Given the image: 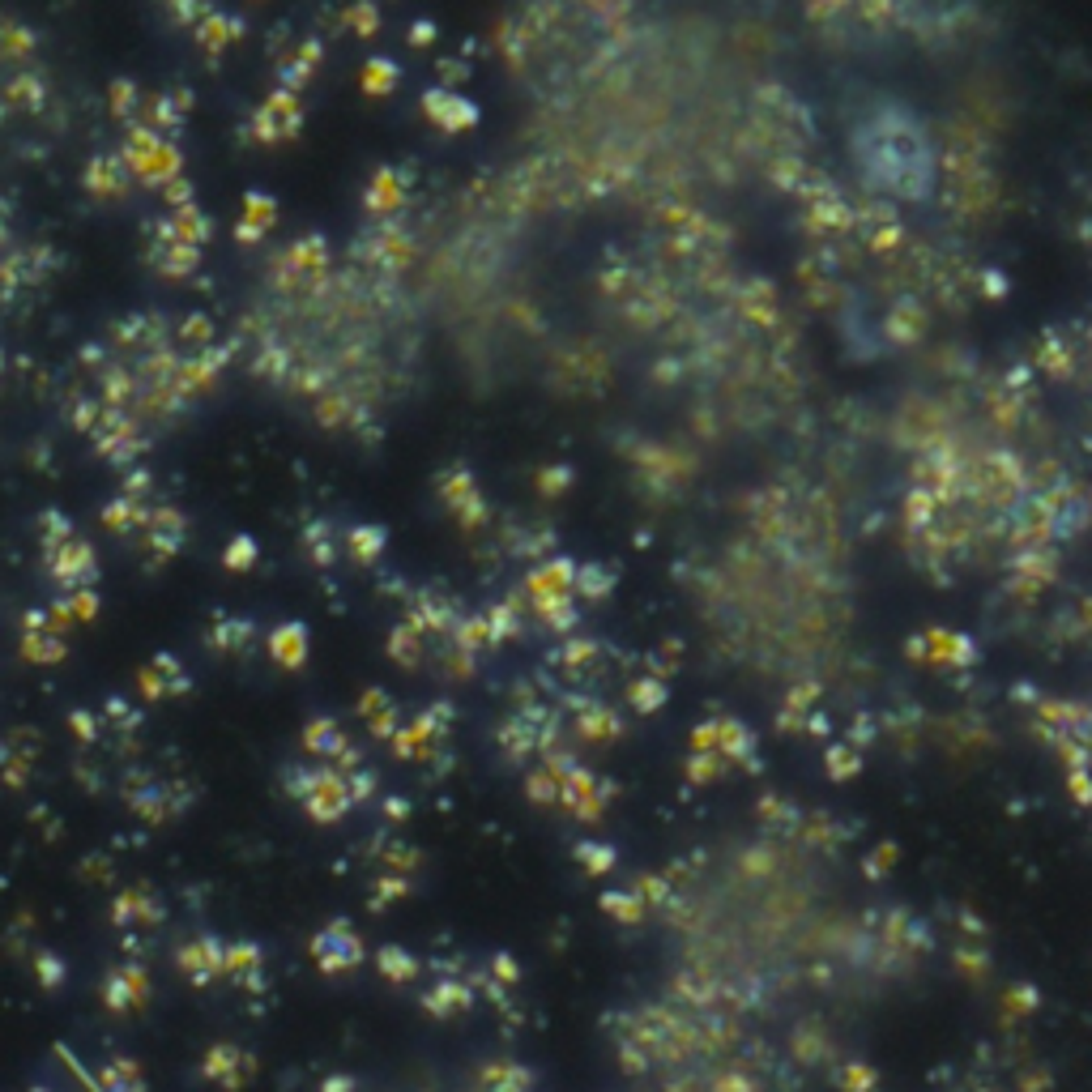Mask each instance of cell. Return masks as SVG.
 I'll return each instance as SVG.
<instances>
[{
	"instance_id": "obj_1",
	"label": "cell",
	"mask_w": 1092,
	"mask_h": 1092,
	"mask_svg": "<svg viewBox=\"0 0 1092 1092\" xmlns=\"http://www.w3.org/2000/svg\"><path fill=\"white\" fill-rule=\"evenodd\" d=\"M282 781H286L290 798H299L303 811L316 823H333L350 811V794H346V773L342 768H308V764H286L282 768Z\"/></svg>"
},
{
	"instance_id": "obj_2",
	"label": "cell",
	"mask_w": 1092,
	"mask_h": 1092,
	"mask_svg": "<svg viewBox=\"0 0 1092 1092\" xmlns=\"http://www.w3.org/2000/svg\"><path fill=\"white\" fill-rule=\"evenodd\" d=\"M308 952H312V960H316L320 973H350V968H358L363 965V956H368L363 939H358L346 922H329V926H320L316 935H312Z\"/></svg>"
},
{
	"instance_id": "obj_3",
	"label": "cell",
	"mask_w": 1092,
	"mask_h": 1092,
	"mask_svg": "<svg viewBox=\"0 0 1092 1092\" xmlns=\"http://www.w3.org/2000/svg\"><path fill=\"white\" fill-rule=\"evenodd\" d=\"M303 747H308V755L338 760V764H346V768H355V764L363 760L358 747L350 743V735L342 730V721H333V717H312V721L303 725Z\"/></svg>"
},
{
	"instance_id": "obj_4",
	"label": "cell",
	"mask_w": 1092,
	"mask_h": 1092,
	"mask_svg": "<svg viewBox=\"0 0 1092 1092\" xmlns=\"http://www.w3.org/2000/svg\"><path fill=\"white\" fill-rule=\"evenodd\" d=\"M423 111L444 128V133H465V128L478 124V107L470 103V98H461L457 90H427Z\"/></svg>"
},
{
	"instance_id": "obj_5",
	"label": "cell",
	"mask_w": 1092,
	"mask_h": 1092,
	"mask_svg": "<svg viewBox=\"0 0 1092 1092\" xmlns=\"http://www.w3.org/2000/svg\"><path fill=\"white\" fill-rule=\"evenodd\" d=\"M440 495L448 500V508H453L461 521H483L487 508H483V495H478V483L465 470H448V474H440Z\"/></svg>"
},
{
	"instance_id": "obj_6",
	"label": "cell",
	"mask_w": 1092,
	"mask_h": 1092,
	"mask_svg": "<svg viewBox=\"0 0 1092 1092\" xmlns=\"http://www.w3.org/2000/svg\"><path fill=\"white\" fill-rule=\"evenodd\" d=\"M308 645H312V632H308V623H299V619H290V623L273 628V636H269L273 662H282L286 670H299L303 662H308Z\"/></svg>"
},
{
	"instance_id": "obj_7",
	"label": "cell",
	"mask_w": 1092,
	"mask_h": 1092,
	"mask_svg": "<svg viewBox=\"0 0 1092 1092\" xmlns=\"http://www.w3.org/2000/svg\"><path fill=\"white\" fill-rule=\"evenodd\" d=\"M423 1007L431 1015H440V1020H448V1015H461L474 1007V990L465 986V982H457V977H444V982H435L423 995Z\"/></svg>"
},
{
	"instance_id": "obj_8",
	"label": "cell",
	"mask_w": 1092,
	"mask_h": 1092,
	"mask_svg": "<svg viewBox=\"0 0 1092 1092\" xmlns=\"http://www.w3.org/2000/svg\"><path fill=\"white\" fill-rule=\"evenodd\" d=\"M376 968L385 982H393V986H410L418 977V960L415 952H406L401 943H385V948L376 952Z\"/></svg>"
},
{
	"instance_id": "obj_9",
	"label": "cell",
	"mask_w": 1092,
	"mask_h": 1092,
	"mask_svg": "<svg viewBox=\"0 0 1092 1092\" xmlns=\"http://www.w3.org/2000/svg\"><path fill=\"white\" fill-rule=\"evenodd\" d=\"M572 580H576V563L551 560V563H542L538 572H530V593L533 598H546V593H572Z\"/></svg>"
},
{
	"instance_id": "obj_10",
	"label": "cell",
	"mask_w": 1092,
	"mask_h": 1092,
	"mask_svg": "<svg viewBox=\"0 0 1092 1092\" xmlns=\"http://www.w3.org/2000/svg\"><path fill=\"white\" fill-rule=\"evenodd\" d=\"M248 1071H252V1058H248V1054H240L235 1045H218V1050H213V1058L205 1063V1075L223 1080L226 1088H240V1080Z\"/></svg>"
},
{
	"instance_id": "obj_11",
	"label": "cell",
	"mask_w": 1092,
	"mask_h": 1092,
	"mask_svg": "<svg viewBox=\"0 0 1092 1092\" xmlns=\"http://www.w3.org/2000/svg\"><path fill=\"white\" fill-rule=\"evenodd\" d=\"M576 730L585 738H619L623 735V721H619L615 713H610L606 705H580V717H576Z\"/></svg>"
},
{
	"instance_id": "obj_12",
	"label": "cell",
	"mask_w": 1092,
	"mask_h": 1092,
	"mask_svg": "<svg viewBox=\"0 0 1092 1092\" xmlns=\"http://www.w3.org/2000/svg\"><path fill=\"white\" fill-rule=\"evenodd\" d=\"M533 1075L517 1063H491L483 1071V1092H530Z\"/></svg>"
},
{
	"instance_id": "obj_13",
	"label": "cell",
	"mask_w": 1092,
	"mask_h": 1092,
	"mask_svg": "<svg viewBox=\"0 0 1092 1092\" xmlns=\"http://www.w3.org/2000/svg\"><path fill=\"white\" fill-rule=\"evenodd\" d=\"M363 713H368V725H371V735H380V738H388L397 730V708H393V700L385 696V692H363Z\"/></svg>"
},
{
	"instance_id": "obj_14",
	"label": "cell",
	"mask_w": 1092,
	"mask_h": 1092,
	"mask_svg": "<svg viewBox=\"0 0 1092 1092\" xmlns=\"http://www.w3.org/2000/svg\"><path fill=\"white\" fill-rule=\"evenodd\" d=\"M602 909H606L615 922H623V926H636L640 918H645V900H640V892H602Z\"/></svg>"
},
{
	"instance_id": "obj_15",
	"label": "cell",
	"mask_w": 1092,
	"mask_h": 1092,
	"mask_svg": "<svg viewBox=\"0 0 1092 1092\" xmlns=\"http://www.w3.org/2000/svg\"><path fill=\"white\" fill-rule=\"evenodd\" d=\"M385 542H388V533L380 530V525H355V530L346 533V546H350V555H355V560H363V563L380 560V551H385Z\"/></svg>"
},
{
	"instance_id": "obj_16",
	"label": "cell",
	"mask_w": 1092,
	"mask_h": 1092,
	"mask_svg": "<svg viewBox=\"0 0 1092 1092\" xmlns=\"http://www.w3.org/2000/svg\"><path fill=\"white\" fill-rule=\"evenodd\" d=\"M303 551H308L316 563H333V560H338V538H333V525L329 521H312L308 530H303Z\"/></svg>"
},
{
	"instance_id": "obj_17",
	"label": "cell",
	"mask_w": 1092,
	"mask_h": 1092,
	"mask_svg": "<svg viewBox=\"0 0 1092 1092\" xmlns=\"http://www.w3.org/2000/svg\"><path fill=\"white\" fill-rule=\"evenodd\" d=\"M628 700H632L636 713H658V708L670 700V687L662 683V678H636V683L628 687Z\"/></svg>"
},
{
	"instance_id": "obj_18",
	"label": "cell",
	"mask_w": 1092,
	"mask_h": 1092,
	"mask_svg": "<svg viewBox=\"0 0 1092 1092\" xmlns=\"http://www.w3.org/2000/svg\"><path fill=\"white\" fill-rule=\"evenodd\" d=\"M572 853H576V862L590 870V875H606V870H615V862H619V850L615 845H606V841H580Z\"/></svg>"
},
{
	"instance_id": "obj_19",
	"label": "cell",
	"mask_w": 1092,
	"mask_h": 1092,
	"mask_svg": "<svg viewBox=\"0 0 1092 1092\" xmlns=\"http://www.w3.org/2000/svg\"><path fill=\"white\" fill-rule=\"evenodd\" d=\"M542 610V619L551 623V628L568 632L572 623H576V602H572V593H546V598H533Z\"/></svg>"
},
{
	"instance_id": "obj_20",
	"label": "cell",
	"mask_w": 1092,
	"mask_h": 1092,
	"mask_svg": "<svg viewBox=\"0 0 1092 1092\" xmlns=\"http://www.w3.org/2000/svg\"><path fill=\"white\" fill-rule=\"evenodd\" d=\"M388 653H393L401 666H418V662H423V636H418V628L401 623V628L388 636Z\"/></svg>"
},
{
	"instance_id": "obj_21",
	"label": "cell",
	"mask_w": 1092,
	"mask_h": 1092,
	"mask_svg": "<svg viewBox=\"0 0 1092 1092\" xmlns=\"http://www.w3.org/2000/svg\"><path fill=\"white\" fill-rule=\"evenodd\" d=\"M572 590H580L585 598H606V593L615 590V576H610L602 563H580L576 580H572Z\"/></svg>"
},
{
	"instance_id": "obj_22",
	"label": "cell",
	"mask_w": 1092,
	"mask_h": 1092,
	"mask_svg": "<svg viewBox=\"0 0 1092 1092\" xmlns=\"http://www.w3.org/2000/svg\"><path fill=\"white\" fill-rule=\"evenodd\" d=\"M393 86H397V65L393 60H385V56H376V60H368L363 65V90L368 95H393Z\"/></svg>"
},
{
	"instance_id": "obj_23",
	"label": "cell",
	"mask_w": 1092,
	"mask_h": 1092,
	"mask_svg": "<svg viewBox=\"0 0 1092 1092\" xmlns=\"http://www.w3.org/2000/svg\"><path fill=\"white\" fill-rule=\"evenodd\" d=\"M346 773V794H350V807L355 803H368V798H376V785L380 777L371 773V768H363V764H355V768H342Z\"/></svg>"
},
{
	"instance_id": "obj_24",
	"label": "cell",
	"mask_w": 1092,
	"mask_h": 1092,
	"mask_svg": "<svg viewBox=\"0 0 1092 1092\" xmlns=\"http://www.w3.org/2000/svg\"><path fill=\"white\" fill-rule=\"evenodd\" d=\"M823 764H828L832 781H845V777H853L862 768V760H858L853 747H828V751H823Z\"/></svg>"
},
{
	"instance_id": "obj_25",
	"label": "cell",
	"mask_w": 1092,
	"mask_h": 1092,
	"mask_svg": "<svg viewBox=\"0 0 1092 1092\" xmlns=\"http://www.w3.org/2000/svg\"><path fill=\"white\" fill-rule=\"evenodd\" d=\"M401 201V180L393 171H376L371 180V210H393Z\"/></svg>"
},
{
	"instance_id": "obj_26",
	"label": "cell",
	"mask_w": 1092,
	"mask_h": 1092,
	"mask_svg": "<svg viewBox=\"0 0 1092 1092\" xmlns=\"http://www.w3.org/2000/svg\"><path fill=\"white\" fill-rule=\"evenodd\" d=\"M406 892H410V880H406V875H397V870H388V875H380V880H376V892H371V905H376V909H385L388 900L406 896Z\"/></svg>"
},
{
	"instance_id": "obj_27",
	"label": "cell",
	"mask_w": 1092,
	"mask_h": 1092,
	"mask_svg": "<svg viewBox=\"0 0 1092 1092\" xmlns=\"http://www.w3.org/2000/svg\"><path fill=\"white\" fill-rule=\"evenodd\" d=\"M380 850H385L380 858H385L388 866L397 870V875H406L410 866H418V853L410 850V845H401V841H380Z\"/></svg>"
},
{
	"instance_id": "obj_28",
	"label": "cell",
	"mask_w": 1092,
	"mask_h": 1092,
	"mask_svg": "<svg viewBox=\"0 0 1092 1092\" xmlns=\"http://www.w3.org/2000/svg\"><path fill=\"white\" fill-rule=\"evenodd\" d=\"M346 22L358 30V35H363V39H368V35H376V30H380V13H376V5H371V0H358L355 9L346 13Z\"/></svg>"
},
{
	"instance_id": "obj_29",
	"label": "cell",
	"mask_w": 1092,
	"mask_h": 1092,
	"mask_svg": "<svg viewBox=\"0 0 1092 1092\" xmlns=\"http://www.w3.org/2000/svg\"><path fill=\"white\" fill-rule=\"evenodd\" d=\"M530 798L533 803H560V781H555L546 768L530 773Z\"/></svg>"
},
{
	"instance_id": "obj_30",
	"label": "cell",
	"mask_w": 1092,
	"mask_h": 1092,
	"mask_svg": "<svg viewBox=\"0 0 1092 1092\" xmlns=\"http://www.w3.org/2000/svg\"><path fill=\"white\" fill-rule=\"evenodd\" d=\"M713 773H721V755H717V751H696L692 760H687V777H692L696 785L708 781Z\"/></svg>"
},
{
	"instance_id": "obj_31",
	"label": "cell",
	"mask_w": 1092,
	"mask_h": 1092,
	"mask_svg": "<svg viewBox=\"0 0 1092 1092\" xmlns=\"http://www.w3.org/2000/svg\"><path fill=\"white\" fill-rule=\"evenodd\" d=\"M487 619V640L491 645H500V640H508V636H517V619L508 615V610H491V615H483Z\"/></svg>"
},
{
	"instance_id": "obj_32",
	"label": "cell",
	"mask_w": 1092,
	"mask_h": 1092,
	"mask_svg": "<svg viewBox=\"0 0 1092 1092\" xmlns=\"http://www.w3.org/2000/svg\"><path fill=\"white\" fill-rule=\"evenodd\" d=\"M256 563V542L252 538H235L231 546H226V568H252Z\"/></svg>"
},
{
	"instance_id": "obj_33",
	"label": "cell",
	"mask_w": 1092,
	"mask_h": 1092,
	"mask_svg": "<svg viewBox=\"0 0 1092 1092\" xmlns=\"http://www.w3.org/2000/svg\"><path fill=\"white\" fill-rule=\"evenodd\" d=\"M491 973L500 977L503 986H513L517 977H521V965H517V960L508 956V952H495V956H491Z\"/></svg>"
},
{
	"instance_id": "obj_34",
	"label": "cell",
	"mask_w": 1092,
	"mask_h": 1092,
	"mask_svg": "<svg viewBox=\"0 0 1092 1092\" xmlns=\"http://www.w3.org/2000/svg\"><path fill=\"white\" fill-rule=\"evenodd\" d=\"M248 636H252V623H248V619H243V623H235V619H226V623H223V632H218V640H223V645H243V640H248Z\"/></svg>"
},
{
	"instance_id": "obj_35",
	"label": "cell",
	"mask_w": 1092,
	"mask_h": 1092,
	"mask_svg": "<svg viewBox=\"0 0 1092 1092\" xmlns=\"http://www.w3.org/2000/svg\"><path fill=\"white\" fill-rule=\"evenodd\" d=\"M845 1084H850V1088L870 1092V1088H875V1071H870V1067H862V1063H853V1067H845Z\"/></svg>"
},
{
	"instance_id": "obj_36",
	"label": "cell",
	"mask_w": 1092,
	"mask_h": 1092,
	"mask_svg": "<svg viewBox=\"0 0 1092 1092\" xmlns=\"http://www.w3.org/2000/svg\"><path fill=\"white\" fill-rule=\"evenodd\" d=\"M568 487V465H555V470H542V491H563Z\"/></svg>"
},
{
	"instance_id": "obj_37",
	"label": "cell",
	"mask_w": 1092,
	"mask_h": 1092,
	"mask_svg": "<svg viewBox=\"0 0 1092 1092\" xmlns=\"http://www.w3.org/2000/svg\"><path fill=\"white\" fill-rule=\"evenodd\" d=\"M406 39L415 43V48H427V43L435 39V26H431V22H415V26H410V35H406Z\"/></svg>"
},
{
	"instance_id": "obj_38",
	"label": "cell",
	"mask_w": 1092,
	"mask_h": 1092,
	"mask_svg": "<svg viewBox=\"0 0 1092 1092\" xmlns=\"http://www.w3.org/2000/svg\"><path fill=\"white\" fill-rule=\"evenodd\" d=\"M350 1088H355L350 1075H329V1080H325V1092H350Z\"/></svg>"
},
{
	"instance_id": "obj_39",
	"label": "cell",
	"mask_w": 1092,
	"mask_h": 1092,
	"mask_svg": "<svg viewBox=\"0 0 1092 1092\" xmlns=\"http://www.w3.org/2000/svg\"><path fill=\"white\" fill-rule=\"evenodd\" d=\"M385 807H388V815H393V820H397V815H406V803H401V798H388Z\"/></svg>"
}]
</instances>
